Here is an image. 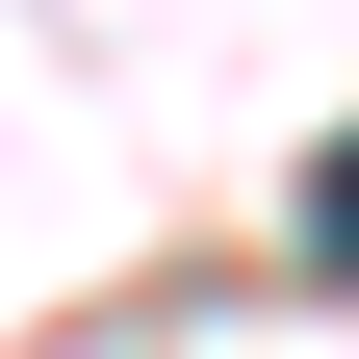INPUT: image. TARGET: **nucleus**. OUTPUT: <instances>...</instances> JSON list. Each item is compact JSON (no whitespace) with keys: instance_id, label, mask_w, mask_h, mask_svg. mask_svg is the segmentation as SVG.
I'll use <instances>...</instances> for the list:
<instances>
[{"instance_id":"f257e3e1","label":"nucleus","mask_w":359,"mask_h":359,"mask_svg":"<svg viewBox=\"0 0 359 359\" xmlns=\"http://www.w3.org/2000/svg\"><path fill=\"white\" fill-rule=\"evenodd\" d=\"M308 257H334V283H359V128H334V154H308Z\"/></svg>"}]
</instances>
